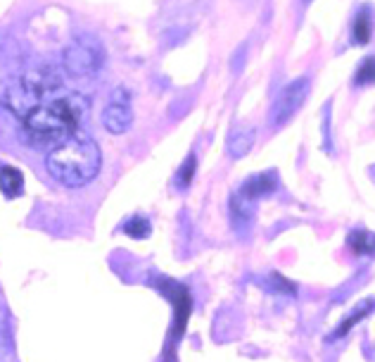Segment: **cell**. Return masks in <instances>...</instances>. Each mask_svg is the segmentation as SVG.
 <instances>
[{"mask_svg": "<svg viewBox=\"0 0 375 362\" xmlns=\"http://www.w3.org/2000/svg\"><path fill=\"white\" fill-rule=\"evenodd\" d=\"M354 83H356V86H368V83H375V58L361 60L359 69H356V74H354Z\"/></svg>", "mask_w": 375, "mask_h": 362, "instance_id": "obj_13", "label": "cell"}, {"mask_svg": "<svg viewBox=\"0 0 375 362\" xmlns=\"http://www.w3.org/2000/svg\"><path fill=\"white\" fill-rule=\"evenodd\" d=\"M306 3H309V0H306Z\"/></svg>", "mask_w": 375, "mask_h": 362, "instance_id": "obj_17", "label": "cell"}, {"mask_svg": "<svg viewBox=\"0 0 375 362\" xmlns=\"http://www.w3.org/2000/svg\"><path fill=\"white\" fill-rule=\"evenodd\" d=\"M371 33H373L371 10L361 8L359 15L354 17V22H351V41H354L356 46H366V43L371 41Z\"/></svg>", "mask_w": 375, "mask_h": 362, "instance_id": "obj_10", "label": "cell"}, {"mask_svg": "<svg viewBox=\"0 0 375 362\" xmlns=\"http://www.w3.org/2000/svg\"><path fill=\"white\" fill-rule=\"evenodd\" d=\"M0 191L10 200L24 191V176H21V172L17 170V167H10V165L0 167Z\"/></svg>", "mask_w": 375, "mask_h": 362, "instance_id": "obj_9", "label": "cell"}, {"mask_svg": "<svg viewBox=\"0 0 375 362\" xmlns=\"http://www.w3.org/2000/svg\"><path fill=\"white\" fill-rule=\"evenodd\" d=\"M375 310V298H363L356 308H351L349 313L345 315V320L340 322L338 327H335L333 331H330L328 341H338V338H345L347 334H349L351 329H354L356 324H361L363 320H366L368 315H373Z\"/></svg>", "mask_w": 375, "mask_h": 362, "instance_id": "obj_7", "label": "cell"}, {"mask_svg": "<svg viewBox=\"0 0 375 362\" xmlns=\"http://www.w3.org/2000/svg\"><path fill=\"white\" fill-rule=\"evenodd\" d=\"M103 155L98 143L88 133H74L60 146L50 148L46 155V170L55 181L67 188H78L91 183L100 172Z\"/></svg>", "mask_w": 375, "mask_h": 362, "instance_id": "obj_2", "label": "cell"}, {"mask_svg": "<svg viewBox=\"0 0 375 362\" xmlns=\"http://www.w3.org/2000/svg\"><path fill=\"white\" fill-rule=\"evenodd\" d=\"M88 113V103L78 93L53 96L21 117L24 136L33 146H60L67 138L78 133V124Z\"/></svg>", "mask_w": 375, "mask_h": 362, "instance_id": "obj_1", "label": "cell"}, {"mask_svg": "<svg viewBox=\"0 0 375 362\" xmlns=\"http://www.w3.org/2000/svg\"><path fill=\"white\" fill-rule=\"evenodd\" d=\"M276 186H278L276 172H261V174L250 176V179L243 183V188H240L238 196H243L245 200L254 203V200H259L261 196H268Z\"/></svg>", "mask_w": 375, "mask_h": 362, "instance_id": "obj_8", "label": "cell"}, {"mask_svg": "<svg viewBox=\"0 0 375 362\" xmlns=\"http://www.w3.org/2000/svg\"><path fill=\"white\" fill-rule=\"evenodd\" d=\"M62 60H64V67L69 74L93 76L95 72L103 69L105 50L100 46V41H95L91 36H83L71 43V46H67Z\"/></svg>", "mask_w": 375, "mask_h": 362, "instance_id": "obj_4", "label": "cell"}, {"mask_svg": "<svg viewBox=\"0 0 375 362\" xmlns=\"http://www.w3.org/2000/svg\"><path fill=\"white\" fill-rule=\"evenodd\" d=\"M195 170H198V158H195V155H188V160L183 163V167L176 174V186L188 188L190 181H193V176H195Z\"/></svg>", "mask_w": 375, "mask_h": 362, "instance_id": "obj_14", "label": "cell"}, {"mask_svg": "<svg viewBox=\"0 0 375 362\" xmlns=\"http://www.w3.org/2000/svg\"><path fill=\"white\" fill-rule=\"evenodd\" d=\"M349 248L359 255H375V233L356 229L349 233Z\"/></svg>", "mask_w": 375, "mask_h": 362, "instance_id": "obj_12", "label": "cell"}, {"mask_svg": "<svg viewBox=\"0 0 375 362\" xmlns=\"http://www.w3.org/2000/svg\"><path fill=\"white\" fill-rule=\"evenodd\" d=\"M60 88H62V76H60L53 67H36V69L26 72L19 79V83L8 88L5 103H8V108L12 110V113L24 117L31 108H36L38 103L53 98Z\"/></svg>", "mask_w": 375, "mask_h": 362, "instance_id": "obj_3", "label": "cell"}, {"mask_svg": "<svg viewBox=\"0 0 375 362\" xmlns=\"http://www.w3.org/2000/svg\"><path fill=\"white\" fill-rule=\"evenodd\" d=\"M252 143H254V129H238L228 138V153L233 158H243V155L250 153Z\"/></svg>", "mask_w": 375, "mask_h": 362, "instance_id": "obj_11", "label": "cell"}, {"mask_svg": "<svg viewBox=\"0 0 375 362\" xmlns=\"http://www.w3.org/2000/svg\"><path fill=\"white\" fill-rule=\"evenodd\" d=\"M124 231L133 238H145L150 233V222L145 217H131L124 224Z\"/></svg>", "mask_w": 375, "mask_h": 362, "instance_id": "obj_15", "label": "cell"}, {"mask_svg": "<svg viewBox=\"0 0 375 362\" xmlns=\"http://www.w3.org/2000/svg\"><path fill=\"white\" fill-rule=\"evenodd\" d=\"M245 53H247V48H245V46H240V50H238V53L233 55V63H231L233 72H240V69H243V63H245Z\"/></svg>", "mask_w": 375, "mask_h": 362, "instance_id": "obj_16", "label": "cell"}, {"mask_svg": "<svg viewBox=\"0 0 375 362\" xmlns=\"http://www.w3.org/2000/svg\"><path fill=\"white\" fill-rule=\"evenodd\" d=\"M306 96H309V79H306V76L288 83V86L281 91V96L276 98V103H273L271 115H268L271 126H283L285 122H288L290 117H293L302 105H304Z\"/></svg>", "mask_w": 375, "mask_h": 362, "instance_id": "obj_5", "label": "cell"}, {"mask_svg": "<svg viewBox=\"0 0 375 362\" xmlns=\"http://www.w3.org/2000/svg\"><path fill=\"white\" fill-rule=\"evenodd\" d=\"M103 124L110 133H124L133 124V110H131V93L126 88H116L112 93L107 108L103 113Z\"/></svg>", "mask_w": 375, "mask_h": 362, "instance_id": "obj_6", "label": "cell"}]
</instances>
